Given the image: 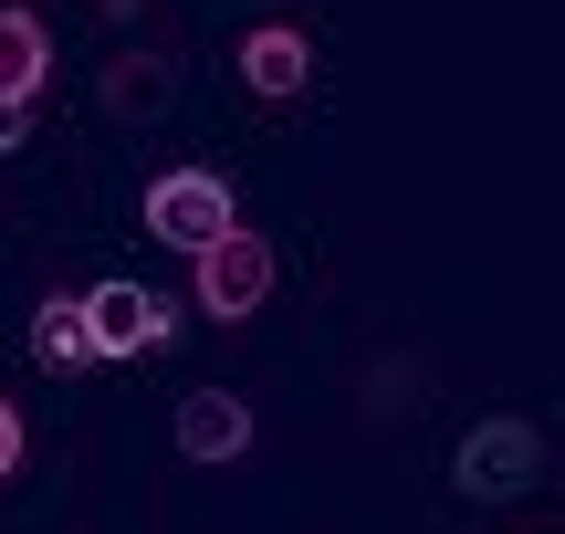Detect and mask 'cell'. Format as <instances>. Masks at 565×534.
I'll return each instance as SVG.
<instances>
[{"instance_id":"1","label":"cell","mask_w":565,"mask_h":534,"mask_svg":"<svg viewBox=\"0 0 565 534\" xmlns=\"http://www.w3.org/2000/svg\"><path fill=\"white\" fill-rule=\"evenodd\" d=\"M147 231L168 252H210L221 231H242V200H231L221 168H158L147 179Z\"/></svg>"},{"instance_id":"2","label":"cell","mask_w":565,"mask_h":534,"mask_svg":"<svg viewBox=\"0 0 565 534\" xmlns=\"http://www.w3.org/2000/svg\"><path fill=\"white\" fill-rule=\"evenodd\" d=\"M189 284H200V314L242 325V314L273 305V242L263 231H221L210 252H189Z\"/></svg>"},{"instance_id":"3","label":"cell","mask_w":565,"mask_h":534,"mask_svg":"<svg viewBox=\"0 0 565 534\" xmlns=\"http://www.w3.org/2000/svg\"><path fill=\"white\" fill-rule=\"evenodd\" d=\"M42 84H53V21L32 11V0H11L0 11V137H32V105H42Z\"/></svg>"},{"instance_id":"4","label":"cell","mask_w":565,"mask_h":534,"mask_svg":"<svg viewBox=\"0 0 565 534\" xmlns=\"http://www.w3.org/2000/svg\"><path fill=\"white\" fill-rule=\"evenodd\" d=\"M545 472V430L534 419H482V430H461V451H450V482L461 493H524V482Z\"/></svg>"},{"instance_id":"5","label":"cell","mask_w":565,"mask_h":534,"mask_svg":"<svg viewBox=\"0 0 565 534\" xmlns=\"http://www.w3.org/2000/svg\"><path fill=\"white\" fill-rule=\"evenodd\" d=\"M231 63H242V84H252L263 105H294L303 84H315V32H294V21H252Z\"/></svg>"},{"instance_id":"6","label":"cell","mask_w":565,"mask_h":534,"mask_svg":"<svg viewBox=\"0 0 565 534\" xmlns=\"http://www.w3.org/2000/svg\"><path fill=\"white\" fill-rule=\"evenodd\" d=\"M84 314H95V346L105 356H158L168 346V293H147V284H95Z\"/></svg>"},{"instance_id":"7","label":"cell","mask_w":565,"mask_h":534,"mask_svg":"<svg viewBox=\"0 0 565 534\" xmlns=\"http://www.w3.org/2000/svg\"><path fill=\"white\" fill-rule=\"evenodd\" d=\"M179 451H189V461H242V451H252V398L189 388V398H179Z\"/></svg>"},{"instance_id":"8","label":"cell","mask_w":565,"mask_h":534,"mask_svg":"<svg viewBox=\"0 0 565 534\" xmlns=\"http://www.w3.org/2000/svg\"><path fill=\"white\" fill-rule=\"evenodd\" d=\"M95 314H84V293H53V305H32V367H53V377H74V367H95Z\"/></svg>"},{"instance_id":"9","label":"cell","mask_w":565,"mask_h":534,"mask_svg":"<svg viewBox=\"0 0 565 534\" xmlns=\"http://www.w3.org/2000/svg\"><path fill=\"white\" fill-rule=\"evenodd\" d=\"M105 105H116V116H158V105H168V63H158V53L105 63Z\"/></svg>"},{"instance_id":"10","label":"cell","mask_w":565,"mask_h":534,"mask_svg":"<svg viewBox=\"0 0 565 534\" xmlns=\"http://www.w3.org/2000/svg\"><path fill=\"white\" fill-rule=\"evenodd\" d=\"M0 472H32V419L0 409Z\"/></svg>"}]
</instances>
